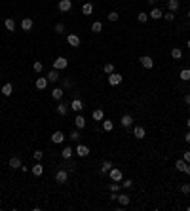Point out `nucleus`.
Instances as JSON below:
<instances>
[{
  "label": "nucleus",
  "mask_w": 190,
  "mask_h": 211,
  "mask_svg": "<svg viewBox=\"0 0 190 211\" xmlns=\"http://www.w3.org/2000/svg\"><path fill=\"white\" fill-rule=\"evenodd\" d=\"M91 30L93 32H101L103 30V23H101V21H95V23L91 25Z\"/></svg>",
  "instance_id": "nucleus-34"
},
{
  "label": "nucleus",
  "mask_w": 190,
  "mask_h": 211,
  "mask_svg": "<svg viewBox=\"0 0 190 211\" xmlns=\"http://www.w3.org/2000/svg\"><path fill=\"white\" fill-rule=\"evenodd\" d=\"M184 173H186V175H190V164H186V169H184Z\"/></svg>",
  "instance_id": "nucleus-51"
},
{
  "label": "nucleus",
  "mask_w": 190,
  "mask_h": 211,
  "mask_svg": "<svg viewBox=\"0 0 190 211\" xmlns=\"http://www.w3.org/2000/svg\"><path fill=\"white\" fill-rule=\"evenodd\" d=\"M175 168H177V171H183V173H184V169H186V162H184V160H177V162H175Z\"/></svg>",
  "instance_id": "nucleus-32"
},
{
  "label": "nucleus",
  "mask_w": 190,
  "mask_h": 211,
  "mask_svg": "<svg viewBox=\"0 0 190 211\" xmlns=\"http://www.w3.org/2000/svg\"><path fill=\"white\" fill-rule=\"evenodd\" d=\"M71 108L74 110V112H80V110L84 108V103L80 101V99H74V101L71 103Z\"/></svg>",
  "instance_id": "nucleus-20"
},
{
  "label": "nucleus",
  "mask_w": 190,
  "mask_h": 211,
  "mask_svg": "<svg viewBox=\"0 0 190 211\" xmlns=\"http://www.w3.org/2000/svg\"><path fill=\"white\" fill-rule=\"evenodd\" d=\"M164 19H165V21H173V19H175V14H173V12H167V14H164Z\"/></svg>",
  "instance_id": "nucleus-42"
},
{
  "label": "nucleus",
  "mask_w": 190,
  "mask_h": 211,
  "mask_svg": "<svg viewBox=\"0 0 190 211\" xmlns=\"http://www.w3.org/2000/svg\"><path fill=\"white\" fill-rule=\"evenodd\" d=\"M141 65L144 67V69H152L154 67V61H152V57H148V55H141Z\"/></svg>",
  "instance_id": "nucleus-7"
},
{
  "label": "nucleus",
  "mask_w": 190,
  "mask_h": 211,
  "mask_svg": "<svg viewBox=\"0 0 190 211\" xmlns=\"http://www.w3.org/2000/svg\"><path fill=\"white\" fill-rule=\"evenodd\" d=\"M184 141H186V143H190V131H186V135H184Z\"/></svg>",
  "instance_id": "nucleus-50"
},
{
  "label": "nucleus",
  "mask_w": 190,
  "mask_h": 211,
  "mask_svg": "<svg viewBox=\"0 0 190 211\" xmlns=\"http://www.w3.org/2000/svg\"><path fill=\"white\" fill-rule=\"evenodd\" d=\"M12 93H14V86H12V84H4V86H2V95H4V97H10Z\"/></svg>",
  "instance_id": "nucleus-25"
},
{
  "label": "nucleus",
  "mask_w": 190,
  "mask_h": 211,
  "mask_svg": "<svg viewBox=\"0 0 190 211\" xmlns=\"http://www.w3.org/2000/svg\"><path fill=\"white\" fill-rule=\"evenodd\" d=\"M167 8H169V12H177L179 8H181V2H179V0H167Z\"/></svg>",
  "instance_id": "nucleus-17"
},
{
  "label": "nucleus",
  "mask_w": 190,
  "mask_h": 211,
  "mask_svg": "<svg viewBox=\"0 0 190 211\" xmlns=\"http://www.w3.org/2000/svg\"><path fill=\"white\" fill-rule=\"evenodd\" d=\"M67 67H69V61H67L65 57H57V59L53 61V69L55 71H65Z\"/></svg>",
  "instance_id": "nucleus-1"
},
{
  "label": "nucleus",
  "mask_w": 190,
  "mask_h": 211,
  "mask_svg": "<svg viewBox=\"0 0 190 211\" xmlns=\"http://www.w3.org/2000/svg\"><path fill=\"white\" fill-rule=\"evenodd\" d=\"M186 46H188V48H190V40H188V42H186Z\"/></svg>",
  "instance_id": "nucleus-53"
},
{
  "label": "nucleus",
  "mask_w": 190,
  "mask_h": 211,
  "mask_svg": "<svg viewBox=\"0 0 190 211\" xmlns=\"http://www.w3.org/2000/svg\"><path fill=\"white\" fill-rule=\"evenodd\" d=\"M179 78H181L183 82H188L190 80V69H183L181 72H179Z\"/></svg>",
  "instance_id": "nucleus-28"
},
{
  "label": "nucleus",
  "mask_w": 190,
  "mask_h": 211,
  "mask_svg": "<svg viewBox=\"0 0 190 211\" xmlns=\"http://www.w3.org/2000/svg\"><path fill=\"white\" fill-rule=\"evenodd\" d=\"M133 135H135L137 139H144L147 131H144V128H143V126H135V128H133Z\"/></svg>",
  "instance_id": "nucleus-12"
},
{
  "label": "nucleus",
  "mask_w": 190,
  "mask_h": 211,
  "mask_svg": "<svg viewBox=\"0 0 190 211\" xmlns=\"http://www.w3.org/2000/svg\"><path fill=\"white\" fill-rule=\"evenodd\" d=\"M107 17H108V21H118V17H120V15H118L116 12H110V14H108Z\"/></svg>",
  "instance_id": "nucleus-41"
},
{
  "label": "nucleus",
  "mask_w": 190,
  "mask_h": 211,
  "mask_svg": "<svg viewBox=\"0 0 190 211\" xmlns=\"http://www.w3.org/2000/svg\"><path fill=\"white\" fill-rule=\"evenodd\" d=\"M171 57H173V59H181V57H183V50H181V48H173V50H171Z\"/></svg>",
  "instance_id": "nucleus-31"
},
{
  "label": "nucleus",
  "mask_w": 190,
  "mask_h": 211,
  "mask_svg": "<svg viewBox=\"0 0 190 211\" xmlns=\"http://www.w3.org/2000/svg\"><path fill=\"white\" fill-rule=\"evenodd\" d=\"M46 78H48V82H59V72L53 69V71H50V74L46 76Z\"/></svg>",
  "instance_id": "nucleus-26"
},
{
  "label": "nucleus",
  "mask_w": 190,
  "mask_h": 211,
  "mask_svg": "<svg viewBox=\"0 0 190 211\" xmlns=\"http://www.w3.org/2000/svg\"><path fill=\"white\" fill-rule=\"evenodd\" d=\"M120 124H122V128H131L133 126V116L131 114H124L120 118Z\"/></svg>",
  "instance_id": "nucleus-5"
},
{
  "label": "nucleus",
  "mask_w": 190,
  "mask_h": 211,
  "mask_svg": "<svg viewBox=\"0 0 190 211\" xmlns=\"http://www.w3.org/2000/svg\"><path fill=\"white\" fill-rule=\"evenodd\" d=\"M148 17L156 21V19H162V17H164V14H162V10H158V8H152V10H150V14H148Z\"/></svg>",
  "instance_id": "nucleus-16"
},
{
  "label": "nucleus",
  "mask_w": 190,
  "mask_h": 211,
  "mask_svg": "<svg viewBox=\"0 0 190 211\" xmlns=\"http://www.w3.org/2000/svg\"><path fill=\"white\" fill-rule=\"evenodd\" d=\"M110 200H118V192H110Z\"/></svg>",
  "instance_id": "nucleus-48"
},
{
  "label": "nucleus",
  "mask_w": 190,
  "mask_h": 211,
  "mask_svg": "<svg viewBox=\"0 0 190 211\" xmlns=\"http://www.w3.org/2000/svg\"><path fill=\"white\" fill-rule=\"evenodd\" d=\"M34 86L38 87V90H46V86H48V78H46V76H38L36 82H34Z\"/></svg>",
  "instance_id": "nucleus-10"
},
{
  "label": "nucleus",
  "mask_w": 190,
  "mask_h": 211,
  "mask_svg": "<svg viewBox=\"0 0 190 211\" xmlns=\"http://www.w3.org/2000/svg\"><path fill=\"white\" fill-rule=\"evenodd\" d=\"M21 165H23V164H21L19 156H12V158H10V168H12V169H19Z\"/></svg>",
  "instance_id": "nucleus-13"
},
{
  "label": "nucleus",
  "mask_w": 190,
  "mask_h": 211,
  "mask_svg": "<svg viewBox=\"0 0 190 211\" xmlns=\"http://www.w3.org/2000/svg\"><path fill=\"white\" fill-rule=\"evenodd\" d=\"M69 139H71V141H78V139H80V131L74 129V131L71 133V135H69Z\"/></svg>",
  "instance_id": "nucleus-38"
},
{
  "label": "nucleus",
  "mask_w": 190,
  "mask_h": 211,
  "mask_svg": "<svg viewBox=\"0 0 190 211\" xmlns=\"http://www.w3.org/2000/svg\"><path fill=\"white\" fill-rule=\"evenodd\" d=\"M188 59H190V55H188Z\"/></svg>",
  "instance_id": "nucleus-55"
},
{
  "label": "nucleus",
  "mask_w": 190,
  "mask_h": 211,
  "mask_svg": "<svg viewBox=\"0 0 190 211\" xmlns=\"http://www.w3.org/2000/svg\"><path fill=\"white\" fill-rule=\"evenodd\" d=\"M61 84H63V87H71V86H72V84H71V80H67V78H65Z\"/></svg>",
  "instance_id": "nucleus-47"
},
{
  "label": "nucleus",
  "mask_w": 190,
  "mask_h": 211,
  "mask_svg": "<svg viewBox=\"0 0 190 211\" xmlns=\"http://www.w3.org/2000/svg\"><path fill=\"white\" fill-rule=\"evenodd\" d=\"M4 27H6V30H10V32H14V30H15V21H14L12 17H8V19H4Z\"/></svg>",
  "instance_id": "nucleus-18"
},
{
  "label": "nucleus",
  "mask_w": 190,
  "mask_h": 211,
  "mask_svg": "<svg viewBox=\"0 0 190 211\" xmlns=\"http://www.w3.org/2000/svg\"><path fill=\"white\" fill-rule=\"evenodd\" d=\"M118 202H120V205H122V207H126V205H129L131 200H129V196H127V194H118Z\"/></svg>",
  "instance_id": "nucleus-23"
},
{
  "label": "nucleus",
  "mask_w": 190,
  "mask_h": 211,
  "mask_svg": "<svg viewBox=\"0 0 190 211\" xmlns=\"http://www.w3.org/2000/svg\"><path fill=\"white\" fill-rule=\"evenodd\" d=\"M103 71H105L107 74H112V72H114V65H112V63H107V65L103 67Z\"/></svg>",
  "instance_id": "nucleus-35"
},
{
  "label": "nucleus",
  "mask_w": 190,
  "mask_h": 211,
  "mask_svg": "<svg viewBox=\"0 0 190 211\" xmlns=\"http://www.w3.org/2000/svg\"><path fill=\"white\" fill-rule=\"evenodd\" d=\"M82 14H84V15H91V14H93V4H91V2H86V4L82 6Z\"/></svg>",
  "instance_id": "nucleus-24"
},
{
  "label": "nucleus",
  "mask_w": 190,
  "mask_h": 211,
  "mask_svg": "<svg viewBox=\"0 0 190 211\" xmlns=\"http://www.w3.org/2000/svg\"><path fill=\"white\" fill-rule=\"evenodd\" d=\"M110 173V179H112V181H122V177H124V173H122V169H118V168H112V169H110L108 171Z\"/></svg>",
  "instance_id": "nucleus-6"
},
{
  "label": "nucleus",
  "mask_w": 190,
  "mask_h": 211,
  "mask_svg": "<svg viewBox=\"0 0 190 211\" xmlns=\"http://www.w3.org/2000/svg\"><path fill=\"white\" fill-rule=\"evenodd\" d=\"M186 126H188V129H190V118H188V120H186Z\"/></svg>",
  "instance_id": "nucleus-52"
},
{
  "label": "nucleus",
  "mask_w": 190,
  "mask_h": 211,
  "mask_svg": "<svg viewBox=\"0 0 190 211\" xmlns=\"http://www.w3.org/2000/svg\"><path fill=\"white\" fill-rule=\"evenodd\" d=\"M122 80H124V76L118 74V72H112V74H108V84L110 86H120Z\"/></svg>",
  "instance_id": "nucleus-2"
},
{
  "label": "nucleus",
  "mask_w": 190,
  "mask_h": 211,
  "mask_svg": "<svg viewBox=\"0 0 190 211\" xmlns=\"http://www.w3.org/2000/svg\"><path fill=\"white\" fill-rule=\"evenodd\" d=\"M42 156H44V152H42V150H34V160H38V162H40V160H42Z\"/></svg>",
  "instance_id": "nucleus-45"
},
{
  "label": "nucleus",
  "mask_w": 190,
  "mask_h": 211,
  "mask_svg": "<svg viewBox=\"0 0 190 211\" xmlns=\"http://www.w3.org/2000/svg\"><path fill=\"white\" fill-rule=\"evenodd\" d=\"M120 188H122V185H118V183L114 181L112 185H110V192H118V190H120Z\"/></svg>",
  "instance_id": "nucleus-40"
},
{
  "label": "nucleus",
  "mask_w": 190,
  "mask_h": 211,
  "mask_svg": "<svg viewBox=\"0 0 190 211\" xmlns=\"http://www.w3.org/2000/svg\"><path fill=\"white\" fill-rule=\"evenodd\" d=\"M147 19H148V14H144V12H141V14L137 15V21H139V23H147Z\"/></svg>",
  "instance_id": "nucleus-36"
},
{
  "label": "nucleus",
  "mask_w": 190,
  "mask_h": 211,
  "mask_svg": "<svg viewBox=\"0 0 190 211\" xmlns=\"http://www.w3.org/2000/svg\"><path fill=\"white\" fill-rule=\"evenodd\" d=\"M67 42H69V46L78 48V46H80V36H78V34H69V36H67Z\"/></svg>",
  "instance_id": "nucleus-8"
},
{
  "label": "nucleus",
  "mask_w": 190,
  "mask_h": 211,
  "mask_svg": "<svg viewBox=\"0 0 190 211\" xmlns=\"http://www.w3.org/2000/svg\"><path fill=\"white\" fill-rule=\"evenodd\" d=\"M55 110H57V114H61V116H67V112H69V107H67V105H63V103H59Z\"/></svg>",
  "instance_id": "nucleus-29"
},
{
  "label": "nucleus",
  "mask_w": 190,
  "mask_h": 211,
  "mask_svg": "<svg viewBox=\"0 0 190 211\" xmlns=\"http://www.w3.org/2000/svg\"><path fill=\"white\" fill-rule=\"evenodd\" d=\"M183 160H184L186 164H190V150H186V152H184V156H183Z\"/></svg>",
  "instance_id": "nucleus-46"
},
{
  "label": "nucleus",
  "mask_w": 190,
  "mask_h": 211,
  "mask_svg": "<svg viewBox=\"0 0 190 211\" xmlns=\"http://www.w3.org/2000/svg\"><path fill=\"white\" fill-rule=\"evenodd\" d=\"M74 152H76V154H78L80 158H86V156H89V148H87L86 145H78Z\"/></svg>",
  "instance_id": "nucleus-9"
},
{
  "label": "nucleus",
  "mask_w": 190,
  "mask_h": 211,
  "mask_svg": "<svg viewBox=\"0 0 190 211\" xmlns=\"http://www.w3.org/2000/svg\"><path fill=\"white\" fill-rule=\"evenodd\" d=\"M110 169H112V164H110L108 160H105V162L101 164V173H108Z\"/></svg>",
  "instance_id": "nucleus-30"
},
{
  "label": "nucleus",
  "mask_w": 190,
  "mask_h": 211,
  "mask_svg": "<svg viewBox=\"0 0 190 211\" xmlns=\"http://www.w3.org/2000/svg\"><path fill=\"white\" fill-rule=\"evenodd\" d=\"M63 95H65V91L61 90V87H55V90H51V97L55 99V101H61Z\"/></svg>",
  "instance_id": "nucleus-19"
},
{
  "label": "nucleus",
  "mask_w": 190,
  "mask_h": 211,
  "mask_svg": "<svg viewBox=\"0 0 190 211\" xmlns=\"http://www.w3.org/2000/svg\"><path fill=\"white\" fill-rule=\"evenodd\" d=\"M30 171H32V173H34L36 177H40V175L44 173V165H42V164L38 162V164H34V165H32V168H30Z\"/></svg>",
  "instance_id": "nucleus-22"
},
{
  "label": "nucleus",
  "mask_w": 190,
  "mask_h": 211,
  "mask_svg": "<svg viewBox=\"0 0 190 211\" xmlns=\"http://www.w3.org/2000/svg\"><path fill=\"white\" fill-rule=\"evenodd\" d=\"M181 192H183V194H190V185H188V183L181 186Z\"/></svg>",
  "instance_id": "nucleus-43"
},
{
  "label": "nucleus",
  "mask_w": 190,
  "mask_h": 211,
  "mask_svg": "<svg viewBox=\"0 0 190 211\" xmlns=\"http://www.w3.org/2000/svg\"><path fill=\"white\" fill-rule=\"evenodd\" d=\"M57 8H59V12H71V8H72V0H59V4H57Z\"/></svg>",
  "instance_id": "nucleus-4"
},
{
  "label": "nucleus",
  "mask_w": 190,
  "mask_h": 211,
  "mask_svg": "<svg viewBox=\"0 0 190 211\" xmlns=\"http://www.w3.org/2000/svg\"><path fill=\"white\" fill-rule=\"evenodd\" d=\"M51 141L55 143V145H59V143H63V141H65V133H63V131H53Z\"/></svg>",
  "instance_id": "nucleus-11"
},
{
  "label": "nucleus",
  "mask_w": 190,
  "mask_h": 211,
  "mask_svg": "<svg viewBox=\"0 0 190 211\" xmlns=\"http://www.w3.org/2000/svg\"><path fill=\"white\" fill-rule=\"evenodd\" d=\"M72 154H74V150H72L71 147H65L63 152H61V156H63L65 160H71V158H72Z\"/></svg>",
  "instance_id": "nucleus-27"
},
{
  "label": "nucleus",
  "mask_w": 190,
  "mask_h": 211,
  "mask_svg": "<svg viewBox=\"0 0 190 211\" xmlns=\"http://www.w3.org/2000/svg\"><path fill=\"white\" fill-rule=\"evenodd\" d=\"M188 17H190V10H188Z\"/></svg>",
  "instance_id": "nucleus-54"
},
{
  "label": "nucleus",
  "mask_w": 190,
  "mask_h": 211,
  "mask_svg": "<svg viewBox=\"0 0 190 211\" xmlns=\"http://www.w3.org/2000/svg\"><path fill=\"white\" fill-rule=\"evenodd\" d=\"M67 179H69V171H65V169H59L57 173H55V181H57L59 185H65Z\"/></svg>",
  "instance_id": "nucleus-3"
},
{
  "label": "nucleus",
  "mask_w": 190,
  "mask_h": 211,
  "mask_svg": "<svg viewBox=\"0 0 190 211\" xmlns=\"http://www.w3.org/2000/svg\"><path fill=\"white\" fill-rule=\"evenodd\" d=\"M32 69H34V72H42L44 71V65L40 61H34V65H32Z\"/></svg>",
  "instance_id": "nucleus-37"
},
{
  "label": "nucleus",
  "mask_w": 190,
  "mask_h": 211,
  "mask_svg": "<svg viewBox=\"0 0 190 211\" xmlns=\"http://www.w3.org/2000/svg\"><path fill=\"white\" fill-rule=\"evenodd\" d=\"M131 186H133V181H129V179H126L122 183V188H131Z\"/></svg>",
  "instance_id": "nucleus-44"
},
{
  "label": "nucleus",
  "mask_w": 190,
  "mask_h": 211,
  "mask_svg": "<svg viewBox=\"0 0 190 211\" xmlns=\"http://www.w3.org/2000/svg\"><path fill=\"white\" fill-rule=\"evenodd\" d=\"M74 126H76V129H84V128H86V118L78 114V116L74 118Z\"/></svg>",
  "instance_id": "nucleus-14"
},
{
  "label": "nucleus",
  "mask_w": 190,
  "mask_h": 211,
  "mask_svg": "<svg viewBox=\"0 0 190 211\" xmlns=\"http://www.w3.org/2000/svg\"><path fill=\"white\" fill-rule=\"evenodd\" d=\"M184 103H186V105H190V93H186V95H184Z\"/></svg>",
  "instance_id": "nucleus-49"
},
{
  "label": "nucleus",
  "mask_w": 190,
  "mask_h": 211,
  "mask_svg": "<svg viewBox=\"0 0 190 211\" xmlns=\"http://www.w3.org/2000/svg\"><path fill=\"white\" fill-rule=\"evenodd\" d=\"M91 116H93V120H95V122H103V118H105V112H103L101 108H95L93 112H91Z\"/></svg>",
  "instance_id": "nucleus-21"
},
{
  "label": "nucleus",
  "mask_w": 190,
  "mask_h": 211,
  "mask_svg": "<svg viewBox=\"0 0 190 211\" xmlns=\"http://www.w3.org/2000/svg\"><path fill=\"white\" fill-rule=\"evenodd\" d=\"M55 32H57V34H63V32H65V25L57 23V25H55Z\"/></svg>",
  "instance_id": "nucleus-39"
},
{
  "label": "nucleus",
  "mask_w": 190,
  "mask_h": 211,
  "mask_svg": "<svg viewBox=\"0 0 190 211\" xmlns=\"http://www.w3.org/2000/svg\"><path fill=\"white\" fill-rule=\"evenodd\" d=\"M32 25H34V21H32L30 17H25L23 21H21V29H23V30H30Z\"/></svg>",
  "instance_id": "nucleus-15"
},
{
  "label": "nucleus",
  "mask_w": 190,
  "mask_h": 211,
  "mask_svg": "<svg viewBox=\"0 0 190 211\" xmlns=\"http://www.w3.org/2000/svg\"><path fill=\"white\" fill-rule=\"evenodd\" d=\"M103 129H105V131H112V129H114V122L103 120Z\"/></svg>",
  "instance_id": "nucleus-33"
}]
</instances>
